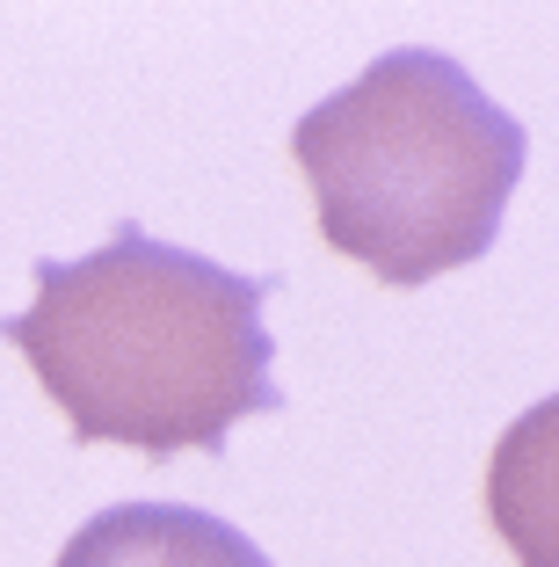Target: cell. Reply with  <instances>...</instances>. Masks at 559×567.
I'll use <instances>...</instances> for the list:
<instances>
[{"label":"cell","mask_w":559,"mask_h":567,"mask_svg":"<svg viewBox=\"0 0 559 567\" xmlns=\"http://www.w3.org/2000/svg\"><path fill=\"white\" fill-rule=\"evenodd\" d=\"M262 299L269 277L116 226L81 262H37V306L0 320V342L30 357L81 444L175 458L218 451L232 422L283 408Z\"/></svg>","instance_id":"1"},{"label":"cell","mask_w":559,"mask_h":567,"mask_svg":"<svg viewBox=\"0 0 559 567\" xmlns=\"http://www.w3.org/2000/svg\"><path fill=\"white\" fill-rule=\"evenodd\" d=\"M524 153V124L444 51H385L291 124L320 240L393 291L494 248Z\"/></svg>","instance_id":"2"},{"label":"cell","mask_w":559,"mask_h":567,"mask_svg":"<svg viewBox=\"0 0 559 567\" xmlns=\"http://www.w3.org/2000/svg\"><path fill=\"white\" fill-rule=\"evenodd\" d=\"M59 567H269V553L189 502H116L66 538Z\"/></svg>","instance_id":"3"},{"label":"cell","mask_w":559,"mask_h":567,"mask_svg":"<svg viewBox=\"0 0 559 567\" xmlns=\"http://www.w3.org/2000/svg\"><path fill=\"white\" fill-rule=\"evenodd\" d=\"M487 524L516 567H559V393L509 422L487 458Z\"/></svg>","instance_id":"4"}]
</instances>
